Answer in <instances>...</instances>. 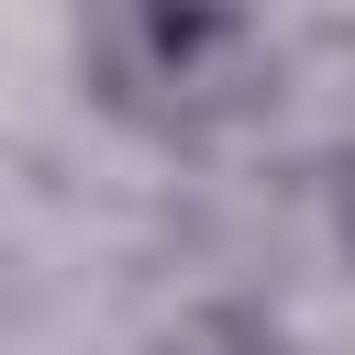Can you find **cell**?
I'll return each mask as SVG.
<instances>
[{"label": "cell", "instance_id": "obj_1", "mask_svg": "<svg viewBox=\"0 0 355 355\" xmlns=\"http://www.w3.org/2000/svg\"><path fill=\"white\" fill-rule=\"evenodd\" d=\"M78 89L155 144H211L277 100V33L222 0H111L78 22Z\"/></svg>", "mask_w": 355, "mask_h": 355}, {"label": "cell", "instance_id": "obj_2", "mask_svg": "<svg viewBox=\"0 0 355 355\" xmlns=\"http://www.w3.org/2000/svg\"><path fill=\"white\" fill-rule=\"evenodd\" d=\"M133 355H300V333H288L266 300L211 288V300H178L166 322H144V344H133Z\"/></svg>", "mask_w": 355, "mask_h": 355}]
</instances>
